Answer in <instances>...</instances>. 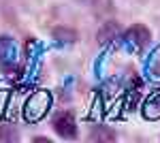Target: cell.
Masks as SVG:
<instances>
[{"mask_svg":"<svg viewBox=\"0 0 160 143\" xmlns=\"http://www.w3.org/2000/svg\"><path fill=\"white\" fill-rule=\"evenodd\" d=\"M143 113H145L148 118H152V120L160 115V90H154V92L148 96L145 107H143Z\"/></svg>","mask_w":160,"mask_h":143,"instance_id":"277c9868","label":"cell"},{"mask_svg":"<svg viewBox=\"0 0 160 143\" xmlns=\"http://www.w3.org/2000/svg\"><path fill=\"white\" fill-rule=\"evenodd\" d=\"M124 38H126V43H128L132 49H141V47H145V45L149 43V30L145 28V26L137 24V26L128 28V30L124 32Z\"/></svg>","mask_w":160,"mask_h":143,"instance_id":"3957f363","label":"cell"},{"mask_svg":"<svg viewBox=\"0 0 160 143\" xmlns=\"http://www.w3.org/2000/svg\"><path fill=\"white\" fill-rule=\"evenodd\" d=\"M118 34H120V26L115 22H109L107 26H102V30L98 32V41L100 43H107V41H113Z\"/></svg>","mask_w":160,"mask_h":143,"instance_id":"5b68a950","label":"cell"},{"mask_svg":"<svg viewBox=\"0 0 160 143\" xmlns=\"http://www.w3.org/2000/svg\"><path fill=\"white\" fill-rule=\"evenodd\" d=\"M148 71L152 77H156L160 79V47L152 54V58H149V64H148Z\"/></svg>","mask_w":160,"mask_h":143,"instance_id":"8992f818","label":"cell"},{"mask_svg":"<svg viewBox=\"0 0 160 143\" xmlns=\"http://www.w3.org/2000/svg\"><path fill=\"white\" fill-rule=\"evenodd\" d=\"M53 130L58 132L62 139H75L77 137V122L71 113L62 111L53 118Z\"/></svg>","mask_w":160,"mask_h":143,"instance_id":"7a4b0ae2","label":"cell"},{"mask_svg":"<svg viewBox=\"0 0 160 143\" xmlns=\"http://www.w3.org/2000/svg\"><path fill=\"white\" fill-rule=\"evenodd\" d=\"M53 36L58 41H62V43H73V41H77V32L75 30H68V28H56L53 30Z\"/></svg>","mask_w":160,"mask_h":143,"instance_id":"52a82bcc","label":"cell"},{"mask_svg":"<svg viewBox=\"0 0 160 143\" xmlns=\"http://www.w3.org/2000/svg\"><path fill=\"white\" fill-rule=\"evenodd\" d=\"M0 141H17V132L13 126H0Z\"/></svg>","mask_w":160,"mask_h":143,"instance_id":"ba28073f","label":"cell"},{"mask_svg":"<svg viewBox=\"0 0 160 143\" xmlns=\"http://www.w3.org/2000/svg\"><path fill=\"white\" fill-rule=\"evenodd\" d=\"M51 107V94L45 90H38L26 100L24 105V120L26 122H38L47 115V111Z\"/></svg>","mask_w":160,"mask_h":143,"instance_id":"6da1fadb","label":"cell"},{"mask_svg":"<svg viewBox=\"0 0 160 143\" xmlns=\"http://www.w3.org/2000/svg\"><path fill=\"white\" fill-rule=\"evenodd\" d=\"M90 139H115V135L111 130H100V132H90Z\"/></svg>","mask_w":160,"mask_h":143,"instance_id":"9c48e42d","label":"cell"}]
</instances>
